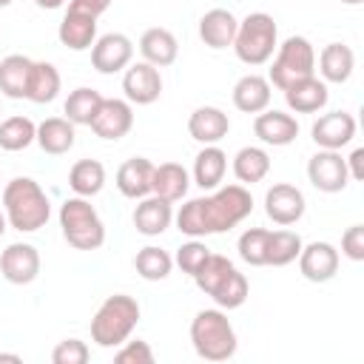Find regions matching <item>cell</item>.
Listing matches in <instances>:
<instances>
[{
	"mask_svg": "<svg viewBox=\"0 0 364 364\" xmlns=\"http://www.w3.org/2000/svg\"><path fill=\"white\" fill-rule=\"evenodd\" d=\"M270 88L273 85L267 82V77H262V74H245L233 85V105L242 114H259V111H264L270 105V97H273Z\"/></svg>",
	"mask_w": 364,
	"mask_h": 364,
	"instance_id": "484cf974",
	"label": "cell"
},
{
	"mask_svg": "<svg viewBox=\"0 0 364 364\" xmlns=\"http://www.w3.org/2000/svg\"><path fill=\"white\" fill-rule=\"evenodd\" d=\"M307 210V202H304V193L290 185V182H276L267 188L264 193V213L270 222L287 228V225H296Z\"/></svg>",
	"mask_w": 364,
	"mask_h": 364,
	"instance_id": "7c38bea8",
	"label": "cell"
},
{
	"mask_svg": "<svg viewBox=\"0 0 364 364\" xmlns=\"http://www.w3.org/2000/svg\"><path fill=\"white\" fill-rule=\"evenodd\" d=\"M134 60V43L122 31H108L91 46V65L100 74H119Z\"/></svg>",
	"mask_w": 364,
	"mask_h": 364,
	"instance_id": "30bf717a",
	"label": "cell"
},
{
	"mask_svg": "<svg viewBox=\"0 0 364 364\" xmlns=\"http://www.w3.org/2000/svg\"><path fill=\"white\" fill-rule=\"evenodd\" d=\"M191 344H193L196 355L205 358V361H228V358L236 355L239 338H236V330H233L230 318L219 307H210V310H199L193 316Z\"/></svg>",
	"mask_w": 364,
	"mask_h": 364,
	"instance_id": "277c9868",
	"label": "cell"
},
{
	"mask_svg": "<svg viewBox=\"0 0 364 364\" xmlns=\"http://www.w3.org/2000/svg\"><path fill=\"white\" fill-rule=\"evenodd\" d=\"M344 162H347V173H350V179H355V182L364 179V148H355Z\"/></svg>",
	"mask_w": 364,
	"mask_h": 364,
	"instance_id": "7bdbcfd3",
	"label": "cell"
},
{
	"mask_svg": "<svg viewBox=\"0 0 364 364\" xmlns=\"http://www.w3.org/2000/svg\"><path fill=\"white\" fill-rule=\"evenodd\" d=\"M344 6H358V3H364V0H341Z\"/></svg>",
	"mask_w": 364,
	"mask_h": 364,
	"instance_id": "c3c4849f",
	"label": "cell"
},
{
	"mask_svg": "<svg viewBox=\"0 0 364 364\" xmlns=\"http://www.w3.org/2000/svg\"><path fill=\"white\" fill-rule=\"evenodd\" d=\"M60 71L46 63V60H34L31 63V74H28V88H26V100L34 102V105H46L51 100H57L60 94Z\"/></svg>",
	"mask_w": 364,
	"mask_h": 364,
	"instance_id": "4dcf8cb0",
	"label": "cell"
},
{
	"mask_svg": "<svg viewBox=\"0 0 364 364\" xmlns=\"http://www.w3.org/2000/svg\"><path fill=\"white\" fill-rule=\"evenodd\" d=\"M63 3H65V0H34V6H40V9H48V11H51V9H60Z\"/></svg>",
	"mask_w": 364,
	"mask_h": 364,
	"instance_id": "f6af8a7d",
	"label": "cell"
},
{
	"mask_svg": "<svg viewBox=\"0 0 364 364\" xmlns=\"http://www.w3.org/2000/svg\"><path fill=\"white\" fill-rule=\"evenodd\" d=\"M193 282L205 296H210L216 301L219 310L242 307L247 301V293H250V284H247L245 273H239L236 264L222 253H210L205 259V264L196 270Z\"/></svg>",
	"mask_w": 364,
	"mask_h": 364,
	"instance_id": "7a4b0ae2",
	"label": "cell"
},
{
	"mask_svg": "<svg viewBox=\"0 0 364 364\" xmlns=\"http://www.w3.org/2000/svg\"><path fill=\"white\" fill-rule=\"evenodd\" d=\"M355 117L347 114V111H327L321 114L313 128H310V136L318 148H327V151H341L344 145L353 142L355 136Z\"/></svg>",
	"mask_w": 364,
	"mask_h": 364,
	"instance_id": "2e32d148",
	"label": "cell"
},
{
	"mask_svg": "<svg viewBox=\"0 0 364 364\" xmlns=\"http://www.w3.org/2000/svg\"><path fill=\"white\" fill-rule=\"evenodd\" d=\"M236 28H239V20L230 9H210L199 17V40L213 51L233 46Z\"/></svg>",
	"mask_w": 364,
	"mask_h": 364,
	"instance_id": "44dd1931",
	"label": "cell"
},
{
	"mask_svg": "<svg viewBox=\"0 0 364 364\" xmlns=\"http://www.w3.org/2000/svg\"><path fill=\"white\" fill-rule=\"evenodd\" d=\"M228 171V154L219 145H205L193 159V182L202 191H216Z\"/></svg>",
	"mask_w": 364,
	"mask_h": 364,
	"instance_id": "f1b7e54d",
	"label": "cell"
},
{
	"mask_svg": "<svg viewBox=\"0 0 364 364\" xmlns=\"http://www.w3.org/2000/svg\"><path fill=\"white\" fill-rule=\"evenodd\" d=\"M74 128H77V125L68 122L65 117H48V119H43V122L37 125L34 142H37L46 154L63 156V154H68V151L74 148V142H77V131H74Z\"/></svg>",
	"mask_w": 364,
	"mask_h": 364,
	"instance_id": "4316f807",
	"label": "cell"
},
{
	"mask_svg": "<svg viewBox=\"0 0 364 364\" xmlns=\"http://www.w3.org/2000/svg\"><path fill=\"white\" fill-rule=\"evenodd\" d=\"M341 253L350 262H364V225H350L341 233Z\"/></svg>",
	"mask_w": 364,
	"mask_h": 364,
	"instance_id": "b9f144b4",
	"label": "cell"
},
{
	"mask_svg": "<svg viewBox=\"0 0 364 364\" xmlns=\"http://www.w3.org/2000/svg\"><path fill=\"white\" fill-rule=\"evenodd\" d=\"M68 188L74 191V196H97L105 188V165L100 159H80L71 165L68 171Z\"/></svg>",
	"mask_w": 364,
	"mask_h": 364,
	"instance_id": "d6a6232c",
	"label": "cell"
},
{
	"mask_svg": "<svg viewBox=\"0 0 364 364\" xmlns=\"http://www.w3.org/2000/svg\"><path fill=\"white\" fill-rule=\"evenodd\" d=\"M131 219H134L136 233H142V236H162L171 228V222H173V205L159 199V196H154V193H148V196H142L136 202Z\"/></svg>",
	"mask_w": 364,
	"mask_h": 364,
	"instance_id": "d6986e66",
	"label": "cell"
},
{
	"mask_svg": "<svg viewBox=\"0 0 364 364\" xmlns=\"http://www.w3.org/2000/svg\"><path fill=\"white\" fill-rule=\"evenodd\" d=\"M60 230L77 250H100L105 245V225L85 196H68L60 205Z\"/></svg>",
	"mask_w": 364,
	"mask_h": 364,
	"instance_id": "5b68a950",
	"label": "cell"
},
{
	"mask_svg": "<svg viewBox=\"0 0 364 364\" xmlns=\"http://www.w3.org/2000/svg\"><path fill=\"white\" fill-rule=\"evenodd\" d=\"M191 188V173L179 162H162L154 165V179H151V193L165 199V202H179L188 196Z\"/></svg>",
	"mask_w": 364,
	"mask_h": 364,
	"instance_id": "d4e9b609",
	"label": "cell"
},
{
	"mask_svg": "<svg viewBox=\"0 0 364 364\" xmlns=\"http://www.w3.org/2000/svg\"><path fill=\"white\" fill-rule=\"evenodd\" d=\"M3 213L14 230L34 233L46 228L51 216V202L40 188V182H34L31 176H14L3 188Z\"/></svg>",
	"mask_w": 364,
	"mask_h": 364,
	"instance_id": "6da1fadb",
	"label": "cell"
},
{
	"mask_svg": "<svg viewBox=\"0 0 364 364\" xmlns=\"http://www.w3.org/2000/svg\"><path fill=\"white\" fill-rule=\"evenodd\" d=\"M279 46V28L276 20L267 11H250L245 20H239L233 51L245 65H264L270 63L273 51Z\"/></svg>",
	"mask_w": 364,
	"mask_h": 364,
	"instance_id": "8992f818",
	"label": "cell"
},
{
	"mask_svg": "<svg viewBox=\"0 0 364 364\" xmlns=\"http://www.w3.org/2000/svg\"><path fill=\"white\" fill-rule=\"evenodd\" d=\"M6 228H9V222H6V213H3V210H0V236H3V233H6Z\"/></svg>",
	"mask_w": 364,
	"mask_h": 364,
	"instance_id": "7dc6e473",
	"label": "cell"
},
{
	"mask_svg": "<svg viewBox=\"0 0 364 364\" xmlns=\"http://www.w3.org/2000/svg\"><path fill=\"white\" fill-rule=\"evenodd\" d=\"M117 364H154V350L148 341H122L119 350L114 353Z\"/></svg>",
	"mask_w": 364,
	"mask_h": 364,
	"instance_id": "60d3db41",
	"label": "cell"
},
{
	"mask_svg": "<svg viewBox=\"0 0 364 364\" xmlns=\"http://www.w3.org/2000/svg\"><path fill=\"white\" fill-rule=\"evenodd\" d=\"M154 162L145 156H131L117 168V191L125 199H142L151 193Z\"/></svg>",
	"mask_w": 364,
	"mask_h": 364,
	"instance_id": "cb8c5ba5",
	"label": "cell"
},
{
	"mask_svg": "<svg viewBox=\"0 0 364 364\" xmlns=\"http://www.w3.org/2000/svg\"><path fill=\"white\" fill-rule=\"evenodd\" d=\"M202 199V216H205V233H225L245 222L253 210V196L245 185H225L210 191Z\"/></svg>",
	"mask_w": 364,
	"mask_h": 364,
	"instance_id": "52a82bcc",
	"label": "cell"
},
{
	"mask_svg": "<svg viewBox=\"0 0 364 364\" xmlns=\"http://www.w3.org/2000/svg\"><path fill=\"white\" fill-rule=\"evenodd\" d=\"M253 134L264 142V145H273V148H284L290 145L296 136H299V122L296 117L284 114V111H276V108H264L253 117Z\"/></svg>",
	"mask_w": 364,
	"mask_h": 364,
	"instance_id": "ac0fdd59",
	"label": "cell"
},
{
	"mask_svg": "<svg viewBox=\"0 0 364 364\" xmlns=\"http://www.w3.org/2000/svg\"><path fill=\"white\" fill-rule=\"evenodd\" d=\"M134 128V108L128 100H117V97H102L94 119H91V131L100 139L117 142L122 139L128 131Z\"/></svg>",
	"mask_w": 364,
	"mask_h": 364,
	"instance_id": "8fae6325",
	"label": "cell"
},
{
	"mask_svg": "<svg viewBox=\"0 0 364 364\" xmlns=\"http://www.w3.org/2000/svg\"><path fill=\"white\" fill-rule=\"evenodd\" d=\"M267 239H270L267 228H247L236 245L239 259L250 267H267Z\"/></svg>",
	"mask_w": 364,
	"mask_h": 364,
	"instance_id": "74e56055",
	"label": "cell"
},
{
	"mask_svg": "<svg viewBox=\"0 0 364 364\" xmlns=\"http://www.w3.org/2000/svg\"><path fill=\"white\" fill-rule=\"evenodd\" d=\"M37 136V125L28 119V117H9L0 122V148L3 151H26Z\"/></svg>",
	"mask_w": 364,
	"mask_h": 364,
	"instance_id": "8d00e7d4",
	"label": "cell"
},
{
	"mask_svg": "<svg viewBox=\"0 0 364 364\" xmlns=\"http://www.w3.org/2000/svg\"><path fill=\"white\" fill-rule=\"evenodd\" d=\"M122 91H125V100L134 102V105H151L159 100L162 94V74L156 65L151 63H131L122 74Z\"/></svg>",
	"mask_w": 364,
	"mask_h": 364,
	"instance_id": "5bb4252c",
	"label": "cell"
},
{
	"mask_svg": "<svg viewBox=\"0 0 364 364\" xmlns=\"http://www.w3.org/2000/svg\"><path fill=\"white\" fill-rule=\"evenodd\" d=\"M270 60L273 63H270V71H267V82L276 85L279 91H284L296 80H304V77L316 74V48L301 34H290L284 43H279Z\"/></svg>",
	"mask_w": 364,
	"mask_h": 364,
	"instance_id": "ba28073f",
	"label": "cell"
},
{
	"mask_svg": "<svg viewBox=\"0 0 364 364\" xmlns=\"http://www.w3.org/2000/svg\"><path fill=\"white\" fill-rule=\"evenodd\" d=\"M6 6H11V0H0V9H6Z\"/></svg>",
	"mask_w": 364,
	"mask_h": 364,
	"instance_id": "681fc988",
	"label": "cell"
},
{
	"mask_svg": "<svg viewBox=\"0 0 364 364\" xmlns=\"http://www.w3.org/2000/svg\"><path fill=\"white\" fill-rule=\"evenodd\" d=\"M327 100H330L327 82L318 80L316 74L304 77V80H296L293 85L284 88V102L296 114H318L327 105Z\"/></svg>",
	"mask_w": 364,
	"mask_h": 364,
	"instance_id": "ffe728a7",
	"label": "cell"
},
{
	"mask_svg": "<svg viewBox=\"0 0 364 364\" xmlns=\"http://www.w3.org/2000/svg\"><path fill=\"white\" fill-rule=\"evenodd\" d=\"M307 179L321 193H338V191H344L347 182H350V173H347V162H344L341 151L318 148L307 159Z\"/></svg>",
	"mask_w": 364,
	"mask_h": 364,
	"instance_id": "9c48e42d",
	"label": "cell"
},
{
	"mask_svg": "<svg viewBox=\"0 0 364 364\" xmlns=\"http://www.w3.org/2000/svg\"><path fill=\"white\" fill-rule=\"evenodd\" d=\"M136 321H139V301L134 296L114 293L97 307L91 318V341L97 347L114 350L131 338Z\"/></svg>",
	"mask_w": 364,
	"mask_h": 364,
	"instance_id": "3957f363",
	"label": "cell"
},
{
	"mask_svg": "<svg viewBox=\"0 0 364 364\" xmlns=\"http://www.w3.org/2000/svg\"><path fill=\"white\" fill-rule=\"evenodd\" d=\"M301 245H304V242H301V236H299L296 230H287V228L270 230V239H267V264H273V267H287L290 262L299 259Z\"/></svg>",
	"mask_w": 364,
	"mask_h": 364,
	"instance_id": "d590c367",
	"label": "cell"
},
{
	"mask_svg": "<svg viewBox=\"0 0 364 364\" xmlns=\"http://www.w3.org/2000/svg\"><path fill=\"white\" fill-rule=\"evenodd\" d=\"M299 270H301V276L307 282H316V284L330 282L338 273V250H336V245H330V242L301 245Z\"/></svg>",
	"mask_w": 364,
	"mask_h": 364,
	"instance_id": "e0dca14e",
	"label": "cell"
},
{
	"mask_svg": "<svg viewBox=\"0 0 364 364\" xmlns=\"http://www.w3.org/2000/svg\"><path fill=\"white\" fill-rule=\"evenodd\" d=\"M0 273L9 284H31L40 276V253L28 242H11L0 253Z\"/></svg>",
	"mask_w": 364,
	"mask_h": 364,
	"instance_id": "9a60e30c",
	"label": "cell"
},
{
	"mask_svg": "<svg viewBox=\"0 0 364 364\" xmlns=\"http://www.w3.org/2000/svg\"><path fill=\"white\" fill-rule=\"evenodd\" d=\"M134 270L145 279V282H162L171 276L173 270V256L156 245H145L136 250L134 256Z\"/></svg>",
	"mask_w": 364,
	"mask_h": 364,
	"instance_id": "836d02e7",
	"label": "cell"
},
{
	"mask_svg": "<svg viewBox=\"0 0 364 364\" xmlns=\"http://www.w3.org/2000/svg\"><path fill=\"white\" fill-rule=\"evenodd\" d=\"M71 3H77V6H82L85 11H91V14H102V11H108V6H111V0H71Z\"/></svg>",
	"mask_w": 364,
	"mask_h": 364,
	"instance_id": "ee69618b",
	"label": "cell"
},
{
	"mask_svg": "<svg viewBox=\"0 0 364 364\" xmlns=\"http://www.w3.org/2000/svg\"><path fill=\"white\" fill-rule=\"evenodd\" d=\"M230 131V119L222 108L216 105H199L191 117H188V134L202 142V145H216L228 136Z\"/></svg>",
	"mask_w": 364,
	"mask_h": 364,
	"instance_id": "7402d4cb",
	"label": "cell"
},
{
	"mask_svg": "<svg viewBox=\"0 0 364 364\" xmlns=\"http://www.w3.org/2000/svg\"><path fill=\"white\" fill-rule=\"evenodd\" d=\"M100 102H102V94H100L97 88L80 85V88H74V91L68 94V100L63 102V114H65V119L74 122V125H91V119H94Z\"/></svg>",
	"mask_w": 364,
	"mask_h": 364,
	"instance_id": "e575fe53",
	"label": "cell"
},
{
	"mask_svg": "<svg viewBox=\"0 0 364 364\" xmlns=\"http://www.w3.org/2000/svg\"><path fill=\"white\" fill-rule=\"evenodd\" d=\"M270 173V154L259 145H245L233 156V176L239 185H256Z\"/></svg>",
	"mask_w": 364,
	"mask_h": 364,
	"instance_id": "1f68e13d",
	"label": "cell"
},
{
	"mask_svg": "<svg viewBox=\"0 0 364 364\" xmlns=\"http://www.w3.org/2000/svg\"><path fill=\"white\" fill-rule=\"evenodd\" d=\"M139 54H142L145 63H151L156 68H168L179 57V43H176L173 31H168L162 26H154V28H145L142 31V37H139Z\"/></svg>",
	"mask_w": 364,
	"mask_h": 364,
	"instance_id": "603a6c76",
	"label": "cell"
},
{
	"mask_svg": "<svg viewBox=\"0 0 364 364\" xmlns=\"http://www.w3.org/2000/svg\"><path fill=\"white\" fill-rule=\"evenodd\" d=\"M210 256V250H208V245L205 242H199V239H191V242H185L179 250H176V256H173V264L182 270V273H188L191 279L196 276V270L205 264V259Z\"/></svg>",
	"mask_w": 364,
	"mask_h": 364,
	"instance_id": "f35d334b",
	"label": "cell"
},
{
	"mask_svg": "<svg viewBox=\"0 0 364 364\" xmlns=\"http://www.w3.org/2000/svg\"><path fill=\"white\" fill-rule=\"evenodd\" d=\"M57 37L71 51H88L97 40V14H91L82 6L68 0V9H65L60 28H57Z\"/></svg>",
	"mask_w": 364,
	"mask_h": 364,
	"instance_id": "4fadbf2b",
	"label": "cell"
},
{
	"mask_svg": "<svg viewBox=\"0 0 364 364\" xmlns=\"http://www.w3.org/2000/svg\"><path fill=\"white\" fill-rule=\"evenodd\" d=\"M0 361H11V364H20L23 358L17 353H0Z\"/></svg>",
	"mask_w": 364,
	"mask_h": 364,
	"instance_id": "bcb514c9",
	"label": "cell"
},
{
	"mask_svg": "<svg viewBox=\"0 0 364 364\" xmlns=\"http://www.w3.org/2000/svg\"><path fill=\"white\" fill-rule=\"evenodd\" d=\"M88 344L80 338H63L54 350H51V361L54 364H85L88 361Z\"/></svg>",
	"mask_w": 364,
	"mask_h": 364,
	"instance_id": "ab89813d",
	"label": "cell"
},
{
	"mask_svg": "<svg viewBox=\"0 0 364 364\" xmlns=\"http://www.w3.org/2000/svg\"><path fill=\"white\" fill-rule=\"evenodd\" d=\"M353 68H355V54L350 46L344 43H327L318 54V74L324 82H347L353 77Z\"/></svg>",
	"mask_w": 364,
	"mask_h": 364,
	"instance_id": "83f0119b",
	"label": "cell"
},
{
	"mask_svg": "<svg viewBox=\"0 0 364 364\" xmlns=\"http://www.w3.org/2000/svg\"><path fill=\"white\" fill-rule=\"evenodd\" d=\"M31 57L26 54H9L0 60V94L9 100H26L28 74H31Z\"/></svg>",
	"mask_w": 364,
	"mask_h": 364,
	"instance_id": "f546056e",
	"label": "cell"
}]
</instances>
